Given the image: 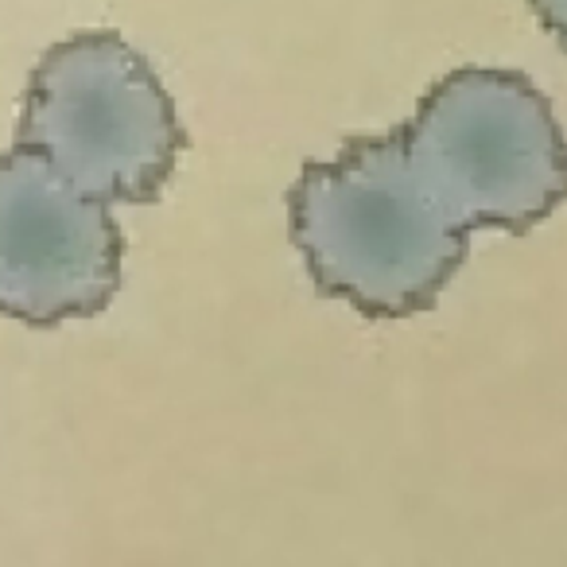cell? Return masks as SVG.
<instances>
[{
	"instance_id": "obj_1",
	"label": "cell",
	"mask_w": 567,
	"mask_h": 567,
	"mask_svg": "<svg viewBox=\"0 0 567 567\" xmlns=\"http://www.w3.org/2000/svg\"><path fill=\"white\" fill-rule=\"evenodd\" d=\"M288 237L319 296L365 319L432 311L471 252V229L424 190L401 128L308 159L288 190Z\"/></svg>"
},
{
	"instance_id": "obj_2",
	"label": "cell",
	"mask_w": 567,
	"mask_h": 567,
	"mask_svg": "<svg viewBox=\"0 0 567 567\" xmlns=\"http://www.w3.org/2000/svg\"><path fill=\"white\" fill-rule=\"evenodd\" d=\"M401 133L424 190L471 234H528L567 203V136L520 71L443 74Z\"/></svg>"
},
{
	"instance_id": "obj_3",
	"label": "cell",
	"mask_w": 567,
	"mask_h": 567,
	"mask_svg": "<svg viewBox=\"0 0 567 567\" xmlns=\"http://www.w3.org/2000/svg\"><path fill=\"white\" fill-rule=\"evenodd\" d=\"M17 141L105 203H156L187 133L152 63L117 32H74L40 55Z\"/></svg>"
},
{
	"instance_id": "obj_4",
	"label": "cell",
	"mask_w": 567,
	"mask_h": 567,
	"mask_svg": "<svg viewBox=\"0 0 567 567\" xmlns=\"http://www.w3.org/2000/svg\"><path fill=\"white\" fill-rule=\"evenodd\" d=\"M121 280L113 203L74 187L32 144L0 152V316L28 327L102 316Z\"/></svg>"
},
{
	"instance_id": "obj_5",
	"label": "cell",
	"mask_w": 567,
	"mask_h": 567,
	"mask_svg": "<svg viewBox=\"0 0 567 567\" xmlns=\"http://www.w3.org/2000/svg\"><path fill=\"white\" fill-rule=\"evenodd\" d=\"M540 20V28L567 51V0H528Z\"/></svg>"
}]
</instances>
